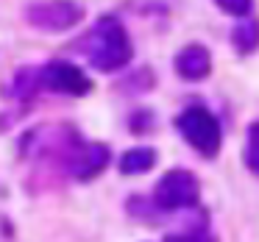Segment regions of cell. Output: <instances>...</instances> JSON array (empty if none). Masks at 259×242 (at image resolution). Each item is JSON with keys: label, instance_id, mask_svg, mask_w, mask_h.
<instances>
[{"label": "cell", "instance_id": "cell-1", "mask_svg": "<svg viewBox=\"0 0 259 242\" xmlns=\"http://www.w3.org/2000/svg\"><path fill=\"white\" fill-rule=\"evenodd\" d=\"M131 39L114 17H101L87 36V59L101 73H117L131 62Z\"/></svg>", "mask_w": 259, "mask_h": 242}, {"label": "cell", "instance_id": "cell-2", "mask_svg": "<svg viewBox=\"0 0 259 242\" xmlns=\"http://www.w3.org/2000/svg\"><path fill=\"white\" fill-rule=\"evenodd\" d=\"M176 128L184 136L187 145H192L201 156L214 159L220 153V142H223V131H220V123L209 109L203 106H190L179 114L176 120Z\"/></svg>", "mask_w": 259, "mask_h": 242}, {"label": "cell", "instance_id": "cell-3", "mask_svg": "<svg viewBox=\"0 0 259 242\" xmlns=\"http://www.w3.org/2000/svg\"><path fill=\"white\" fill-rule=\"evenodd\" d=\"M201 198V184L190 170H167L153 189V206L162 212L192 209Z\"/></svg>", "mask_w": 259, "mask_h": 242}, {"label": "cell", "instance_id": "cell-4", "mask_svg": "<svg viewBox=\"0 0 259 242\" xmlns=\"http://www.w3.org/2000/svg\"><path fill=\"white\" fill-rule=\"evenodd\" d=\"M25 17L39 31H67L84 20V6L78 0H39L28 6Z\"/></svg>", "mask_w": 259, "mask_h": 242}, {"label": "cell", "instance_id": "cell-5", "mask_svg": "<svg viewBox=\"0 0 259 242\" xmlns=\"http://www.w3.org/2000/svg\"><path fill=\"white\" fill-rule=\"evenodd\" d=\"M36 78L51 92H62V95H70V98H84L92 92L90 75L70 62H48Z\"/></svg>", "mask_w": 259, "mask_h": 242}, {"label": "cell", "instance_id": "cell-6", "mask_svg": "<svg viewBox=\"0 0 259 242\" xmlns=\"http://www.w3.org/2000/svg\"><path fill=\"white\" fill-rule=\"evenodd\" d=\"M70 175L75 181H92L106 170L109 164V148L103 142H87V145L75 148L67 159Z\"/></svg>", "mask_w": 259, "mask_h": 242}, {"label": "cell", "instance_id": "cell-7", "mask_svg": "<svg viewBox=\"0 0 259 242\" xmlns=\"http://www.w3.org/2000/svg\"><path fill=\"white\" fill-rule=\"evenodd\" d=\"M212 70V56L203 45H187L176 56V73L184 81H203Z\"/></svg>", "mask_w": 259, "mask_h": 242}, {"label": "cell", "instance_id": "cell-8", "mask_svg": "<svg viewBox=\"0 0 259 242\" xmlns=\"http://www.w3.org/2000/svg\"><path fill=\"white\" fill-rule=\"evenodd\" d=\"M156 164V151L153 148H131L120 156V173L123 175H140Z\"/></svg>", "mask_w": 259, "mask_h": 242}, {"label": "cell", "instance_id": "cell-9", "mask_svg": "<svg viewBox=\"0 0 259 242\" xmlns=\"http://www.w3.org/2000/svg\"><path fill=\"white\" fill-rule=\"evenodd\" d=\"M256 39H259V28H256V23H251V20L234 25V31H231V42H234V47L240 53H253Z\"/></svg>", "mask_w": 259, "mask_h": 242}, {"label": "cell", "instance_id": "cell-10", "mask_svg": "<svg viewBox=\"0 0 259 242\" xmlns=\"http://www.w3.org/2000/svg\"><path fill=\"white\" fill-rule=\"evenodd\" d=\"M256 139H259V125L251 123L248 125V142H245V164L251 173L259 170V153H256Z\"/></svg>", "mask_w": 259, "mask_h": 242}, {"label": "cell", "instance_id": "cell-11", "mask_svg": "<svg viewBox=\"0 0 259 242\" xmlns=\"http://www.w3.org/2000/svg\"><path fill=\"white\" fill-rule=\"evenodd\" d=\"M214 3H218L226 14H231V17H245L253 9V0H214Z\"/></svg>", "mask_w": 259, "mask_h": 242}, {"label": "cell", "instance_id": "cell-12", "mask_svg": "<svg viewBox=\"0 0 259 242\" xmlns=\"http://www.w3.org/2000/svg\"><path fill=\"white\" fill-rule=\"evenodd\" d=\"M164 242H214V236H209L206 231H190V234H179V236H167Z\"/></svg>", "mask_w": 259, "mask_h": 242}]
</instances>
